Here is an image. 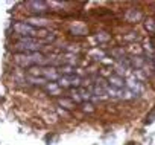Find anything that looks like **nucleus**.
<instances>
[{"mask_svg": "<svg viewBox=\"0 0 155 145\" xmlns=\"http://www.w3.org/2000/svg\"><path fill=\"white\" fill-rule=\"evenodd\" d=\"M144 28L149 34H155V20L153 19H146L144 20Z\"/></svg>", "mask_w": 155, "mask_h": 145, "instance_id": "14", "label": "nucleus"}, {"mask_svg": "<svg viewBox=\"0 0 155 145\" xmlns=\"http://www.w3.org/2000/svg\"><path fill=\"white\" fill-rule=\"evenodd\" d=\"M82 105H84V107H82L84 112H94V105H93L91 102H84Z\"/></svg>", "mask_w": 155, "mask_h": 145, "instance_id": "19", "label": "nucleus"}, {"mask_svg": "<svg viewBox=\"0 0 155 145\" xmlns=\"http://www.w3.org/2000/svg\"><path fill=\"white\" fill-rule=\"evenodd\" d=\"M58 70H59V74H61V75H73V74H74V69H73L71 66H67V64L59 66Z\"/></svg>", "mask_w": 155, "mask_h": 145, "instance_id": "13", "label": "nucleus"}, {"mask_svg": "<svg viewBox=\"0 0 155 145\" xmlns=\"http://www.w3.org/2000/svg\"><path fill=\"white\" fill-rule=\"evenodd\" d=\"M153 116H155V109H153V110H152V112H150L147 116H146V121H144V124H150V122L153 121Z\"/></svg>", "mask_w": 155, "mask_h": 145, "instance_id": "20", "label": "nucleus"}, {"mask_svg": "<svg viewBox=\"0 0 155 145\" xmlns=\"http://www.w3.org/2000/svg\"><path fill=\"white\" fill-rule=\"evenodd\" d=\"M111 55H113L117 61H122V60H123V57H125V50H123L122 47H116V49H113V50H111Z\"/></svg>", "mask_w": 155, "mask_h": 145, "instance_id": "15", "label": "nucleus"}, {"mask_svg": "<svg viewBox=\"0 0 155 145\" xmlns=\"http://www.w3.org/2000/svg\"><path fill=\"white\" fill-rule=\"evenodd\" d=\"M14 63L21 66V67H35V66H40V67H46L50 60L46 58L41 52H28V54H21V52H17L14 55Z\"/></svg>", "mask_w": 155, "mask_h": 145, "instance_id": "1", "label": "nucleus"}, {"mask_svg": "<svg viewBox=\"0 0 155 145\" xmlns=\"http://www.w3.org/2000/svg\"><path fill=\"white\" fill-rule=\"evenodd\" d=\"M14 32L18 37H31V38H38V29L31 26L26 20L25 22H15L14 23Z\"/></svg>", "mask_w": 155, "mask_h": 145, "instance_id": "3", "label": "nucleus"}, {"mask_svg": "<svg viewBox=\"0 0 155 145\" xmlns=\"http://www.w3.org/2000/svg\"><path fill=\"white\" fill-rule=\"evenodd\" d=\"M126 89L131 90L135 96H138V95L143 92V86H141L140 80L135 78V77H129V78L126 80Z\"/></svg>", "mask_w": 155, "mask_h": 145, "instance_id": "6", "label": "nucleus"}, {"mask_svg": "<svg viewBox=\"0 0 155 145\" xmlns=\"http://www.w3.org/2000/svg\"><path fill=\"white\" fill-rule=\"evenodd\" d=\"M153 67H155V60H153Z\"/></svg>", "mask_w": 155, "mask_h": 145, "instance_id": "21", "label": "nucleus"}, {"mask_svg": "<svg viewBox=\"0 0 155 145\" xmlns=\"http://www.w3.org/2000/svg\"><path fill=\"white\" fill-rule=\"evenodd\" d=\"M26 6L29 8L31 12H34V16H38V17L41 14L50 11L49 9V3L43 2V0H31V2H26Z\"/></svg>", "mask_w": 155, "mask_h": 145, "instance_id": "5", "label": "nucleus"}, {"mask_svg": "<svg viewBox=\"0 0 155 145\" xmlns=\"http://www.w3.org/2000/svg\"><path fill=\"white\" fill-rule=\"evenodd\" d=\"M71 32H76L78 35H85L87 29L85 28H79V26H74V28H71Z\"/></svg>", "mask_w": 155, "mask_h": 145, "instance_id": "18", "label": "nucleus"}, {"mask_svg": "<svg viewBox=\"0 0 155 145\" xmlns=\"http://www.w3.org/2000/svg\"><path fill=\"white\" fill-rule=\"evenodd\" d=\"M90 55H91L93 58H96V60H104V58H105V54H104L102 50H99V49H93V50L90 52Z\"/></svg>", "mask_w": 155, "mask_h": 145, "instance_id": "16", "label": "nucleus"}, {"mask_svg": "<svg viewBox=\"0 0 155 145\" xmlns=\"http://www.w3.org/2000/svg\"><path fill=\"white\" fill-rule=\"evenodd\" d=\"M110 38H111V37H110L107 32H101V34H97V35H96V40H97L99 43H105V41H108Z\"/></svg>", "mask_w": 155, "mask_h": 145, "instance_id": "17", "label": "nucleus"}, {"mask_svg": "<svg viewBox=\"0 0 155 145\" xmlns=\"http://www.w3.org/2000/svg\"><path fill=\"white\" fill-rule=\"evenodd\" d=\"M125 19H126V22H129V23H137V22H140V20L143 19V14H141L138 9L131 8V9H128V11H126Z\"/></svg>", "mask_w": 155, "mask_h": 145, "instance_id": "8", "label": "nucleus"}, {"mask_svg": "<svg viewBox=\"0 0 155 145\" xmlns=\"http://www.w3.org/2000/svg\"><path fill=\"white\" fill-rule=\"evenodd\" d=\"M31 84H34V86H40V87H44L49 81L47 80H44L43 77H34V75H28V78H26Z\"/></svg>", "mask_w": 155, "mask_h": 145, "instance_id": "12", "label": "nucleus"}, {"mask_svg": "<svg viewBox=\"0 0 155 145\" xmlns=\"http://www.w3.org/2000/svg\"><path fill=\"white\" fill-rule=\"evenodd\" d=\"M44 41L40 38H31V37H18L15 41V49L21 54H28V52H40V49L43 47Z\"/></svg>", "mask_w": 155, "mask_h": 145, "instance_id": "2", "label": "nucleus"}, {"mask_svg": "<svg viewBox=\"0 0 155 145\" xmlns=\"http://www.w3.org/2000/svg\"><path fill=\"white\" fill-rule=\"evenodd\" d=\"M82 84V78L78 77V75H61V78L58 80V86L61 89H78L81 87Z\"/></svg>", "mask_w": 155, "mask_h": 145, "instance_id": "4", "label": "nucleus"}, {"mask_svg": "<svg viewBox=\"0 0 155 145\" xmlns=\"http://www.w3.org/2000/svg\"><path fill=\"white\" fill-rule=\"evenodd\" d=\"M44 92H47V93H50V95H53V96H58V95H61V87L58 86V83H47L44 87Z\"/></svg>", "mask_w": 155, "mask_h": 145, "instance_id": "10", "label": "nucleus"}, {"mask_svg": "<svg viewBox=\"0 0 155 145\" xmlns=\"http://www.w3.org/2000/svg\"><path fill=\"white\" fill-rule=\"evenodd\" d=\"M58 104H59L62 109H65V110H73V109L76 107V102H74L71 98H68V96L59 98V99H58Z\"/></svg>", "mask_w": 155, "mask_h": 145, "instance_id": "11", "label": "nucleus"}, {"mask_svg": "<svg viewBox=\"0 0 155 145\" xmlns=\"http://www.w3.org/2000/svg\"><path fill=\"white\" fill-rule=\"evenodd\" d=\"M107 81H108V84H110L111 87H116V89H120V90L126 89V81H125L120 75L111 74V75L107 78Z\"/></svg>", "mask_w": 155, "mask_h": 145, "instance_id": "7", "label": "nucleus"}, {"mask_svg": "<svg viewBox=\"0 0 155 145\" xmlns=\"http://www.w3.org/2000/svg\"><path fill=\"white\" fill-rule=\"evenodd\" d=\"M26 22H28L31 26L37 28V29H44V28L49 25V22H47L46 19H43V17H38V16H34V17L28 19Z\"/></svg>", "mask_w": 155, "mask_h": 145, "instance_id": "9", "label": "nucleus"}]
</instances>
